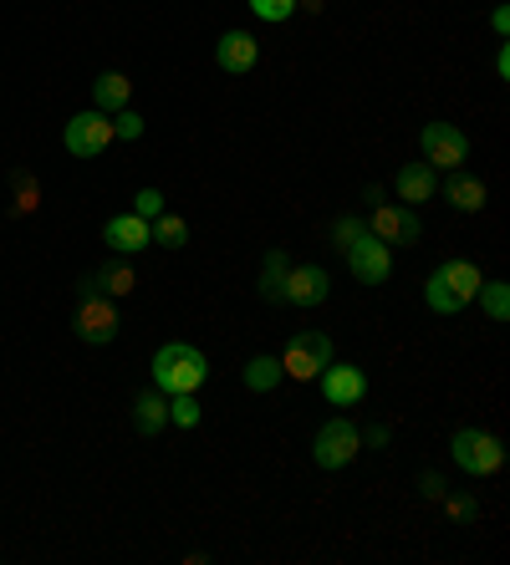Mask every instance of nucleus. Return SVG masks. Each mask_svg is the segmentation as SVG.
<instances>
[{"instance_id": "obj_1", "label": "nucleus", "mask_w": 510, "mask_h": 565, "mask_svg": "<svg viewBox=\"0 0 510 565\" xmlns=\"http://www.w3.org/2000/svg\"><path fill=\"white\" fill-rule=\"evenodd\" d=\"M204 377H209V362H204L200 347L169 342V347L153 351V387L158 393H200Z\"/></svg>"}, {"instance_id": "obj_2", "label": "nucleus", "mask_w": 510, "mask_h": 565, "mask_svg": "<svg viewBox=\"0 0 510 565\" xmlns=\"http://www.w3.org/2000/svg\"><path fill=\"white\" fill-rule=\"evenodd\" d=\"M72 326H77V336H82L87 347H107L113 336H118V306H113V296H102L92 281L77 285V311H72Z\"/></svg>"}, {"instance_id": "obj_3", "label": "nucleus", "mask_w": 510, "mask_h": 565, "mask_svg": "<svg viewBox=\"0 0 510 565\" xmlns=\"http://www.w3.org/2000/svg\"><path fill=\"white\" fill-rule=\"evenodd\" d=\"M449 453H455V464L464 468V474H475V479H490V474H500V464H506V444H500L490 428H459L455 438H449Z\"/></svg>"}, {"instance_id": "obj_4", "label": "nucleus", "mask_w": 510, "mask_h": 565, "mask_svg": "<svg viewBox=\"0 0 510 565\" xmlns=\"http://www.w3.org/2000/svg\"><path fill=\"white\" fill-rule=\"evenodd\" d=\"M357 449H362V428L347 423V418H327L322 428H317V438H311L317 468H347L357 459Z\"/></svg>"}, {"instance_id": "obj_5", "label": "nucleus", "mask_w": 510, "mask_h": 565, "mask_svg": "<svg viewBox=\"0 0 510 565\" xmlns=\"http://www.w3.org/2000/svg\"><path fill=\"white\" fill-rule=\"evenodd\" d=\"M332 362V336L327 332H296L281 351V372L296 383H317V372Z\"/></svg>"}, {"instance_id": "obj_6", "label": "nucleus", "mask_w": 510, "mask_h": 565, "mask_svg": "<svg viewBox=\"0 0 510 565\" xmlns=\"http://www.w3.org/2000/svg\"><path fill=\"white\" fill-rule=\"evenodd\" d=\"M62 143H67L72 158H102V153L113 149V117L98 113V107L92 113H77L62 128Z\"/></svg>"}, {"instance_id": "obj_7", "label": "nucleus", "mask_w": 510, "mask_h": 565, "mask_svg": "<svg viewBox=\"0 0 510 565\" xmlns=\"http://www.w3.org/2000/svg\"><path fill=\"white\" fill-rule=\"evenodd\" d=\"M342 255H347V270H353L362 285H383L393 275V245H383L373 230L357 234V240L342 249Z\"/></svg>"}, {"instance_id": "obj_8", "label": "nucleus", "mask_w": 510, "mask_h": 565, "mask_svg": "<svg viewBox=\"0 0 510 565\" xmlns=\"http://www.w3.org/2000/svg\"><path fill=\"white\" fill-rule=\"evenodd\" d=\"M419 149H424L429 168H449V174H455V168L470 158V138L459 133L455 123H429L424 133H419Z\"/></svg>"}, {"instance_id": "obj_9", "label": "nucleus", "mask_w": 510, "mask_h": 565, "mask_svg": "<svg viewBox=\"0 0 510 565\" xmlns=\"http://www.w3.org/2000/svg\"><path fill=\"white\" fill-rule=\"evenodd\" d=\"M317 383H322V398L332 408H357V402L368 398V377H362V367L353 362H327L317 372Z\"/></svg>"}, {"instance_id": "obj_10", "label": "nucleus", "mask_w": 510, "mask_h": 565, "mask_svg": "<svg viewBox=\"0 0 510 565\" xmlns=\"http://www.w3.org/2000/svg\"><path fill=\"white\" fill-rule=\"evenodd\" d=\"M368 230L383 240V245H419V219H413V209L408 204H373V215H368Z\"/></svg>"}, {"instance_id": "obj_11", "label": "nucleus", "mask_w": 510, "mask_h": 565, "mask_svg": "<svg viewBox=\"0 0 510 565\" xmlns=\"http://www.w3.org/2000/svg\"><path fill=\"white\" fill-rule=\"evenodd\" d=\"M327 296H332V281H327L322 266H291L286 270L281 300H291V306H322Z\"/></svg>"}, {"instance_id": "obj_12", "label": "nucleus", "mask_w": 510, "mask_h": 565, "mask_svg": "<svg viewBox=\"0 0 510 565\" xmlns=\"http://www.w3.org/2000/svg\"><path fill=\"white\" fill-rule=\"evenodd\" d=\"M215 62H220V72H230V77H245V72L260 62V41H255L251 31H225L220 41H215Z\"/></svg>"}, {"instance_id": "obj_13", "label": "nucleus", "mask_w": 510, "mask_h": 565, "mask_svg": "<svg viewBox=\"0 0 510 565\" xmlns=\"http://www.w3.org/2000/svg\"><path fill=\"white\" fill-rule=\"evenodd\" d=\"M102 240L113 245V255H138V249L153 245L149 219H138L133 209H128V215H113V219H107V224H102Z\"/></svg>"}, {"instance_id": "obj_14", "label": "nucleus", "mask_w": 510, "mask_h": 565, "mask_svg": "<svg viewBox=\"0 0 510 565\" xmlns=\"http://www.w3.org/2000/svg\"><path fill=\"white\" fill-rule=\"evenodd\" d=\"M434 194H439V168H429V164L398 168V200L404 204H429Z\"/></svg>"}, {"instance_id": "obj_15", "label": "nucleus", "mask_w": 510, "mask_h": 565, "mask_svg": "<svg viewBox=\"0 0 510 565\" xmlns=\"http://www.w3.org/2000/svg\"><path fill=\"white\" fill-rule=\"evenodd\" d=\"M169 423V398L158 393V387H149V393H138L133 398V428L143 433V438H153V433Z\"/></svg>"}, {"instance_id": "obj_16", "label": "nucleus", "mask_w": 510, "mask_h": 565, "mask_svg": "<svg viewBox=\"0 0 510 565\" xmlns=\"http://www.w3.org/2000/svg\"><path fill=\"white\" fill-rule=\"evenodd\" d=\"M128 98H133V82L123 77V72H102L98 82H92V102H98V113H123L128 107Z\"/></svg>"}, {"instance_id": "obj_17", "label": "nucleus", "mask_w": 510, "mask_h": 565, "mask_svg": "<svg viewBox=\"0 0 510 565\" xmlns=\"http://www.w3.org/2000/svg\"><path fill=\"white\" fill-rule=\"evenodd\" d=\"M444 200L455 204L459 215H480V209H485V183L455 168V174H449V183H444Z\"/></svg>"}, {"instance_id": "obj_18", "label": "nucleus", "mask_w": 510, "mask_h": 565, "mask_svg": "<svg viewBox=\"0 0 510 565\" xmlns=\"http://www.w3.org/2000/svg\"><path fill=\"white\" fill-rule=\"evenodd\" d=\"M434 275H439V281L449 285V291H455V296L464 300V306L475 300V291H480V266H470V260H444V266L434 270Z\"/></svg>"}, {"instance_id": "obj_19", "label": "nucleus", "mask_w": 510, "mask_h": 565, "mask_svg": "<svg viewBox=\"0 0 510 565\" xmlns=\"http://www.w3.org/2000/svg\"><path fill=\"white\" fill-rule=\"evenodd\" d=\"M92 285H98L102 296H113V300H118V296H128V291L138 285V270L128 266V260H107V266H102L98 275H92Z\"/></svg>"}, {"instance_id": "obj_20", "label": "nucleus", "mask_w": 510, "mask_h": 565, "mask_svg": "<svg viewBox=\"0 0 510 565\" xmlns=\"http://www.w3.org/2000/svg\"><path fill=\"white\" fill-rule=\"evenodd\" d=\"M240 377H245V387H251V393H271V387L286 377V372H281V357H251Z\"/></svg>"}, {"instance_id": "obj_21", "label": "nucleus", "mask_w": 510, "mask_h": 565, "mask_svg": "<svg viewBox=\"0 0 510 565\" xmlns=\"http://www.w3.org/2000/svg\"><path fill=\"white\" fill-rule=\"evenodd\" d=\"M149 234H153V245H164V249H184V245H189V224H184L179 215H169V209L153 219Z\"/></svg>"}, {"instance_id": "obj_22", "label": "nucleus", "mask_w": 510, "mask_h": 565, "mask_svg": "<svg viewBox=\"0 0 510 565\" xmlns=\"http://www.w3.org/2000/svg\"><path fill=\"white\" fill-rule=\"evenodd\" d=\"M286 270H291V260L281 255V249H271V255H266V266H260V300H281Z\"/></svg>"}, {"instance_id": "obj_23", "label": "nucleus", "mask_w": 510, "mask_h": 565, "mask_svg": "<svg viewBox=\"0 0 510 565\" xmlns=\"http://www.w3.org/2000/svg\"><path fill=\"white\" fill-rule=\"evenodd\" d=\"M475 296L485 300V317H490V321H506L510 317V285L506 281H480Z\"/></svg>"}, {"instance_id": "obj_24", "label": "nucleus", "mask_w": 510, "mask_h": 565, "mask_svg": "<svg viewBox=\"0 0 510 565\" xmlns=\"http://www.w3.org/2000/svg\"><path fill=\"white\" fill-rule=\"evenodd\" d=\"M424 300H429V311H439V317H455V311H464V300H459L455 291H449V285L439 281V275H429Z\"/></svg>"}, {"instance_id": "obj_25", "label": "nucleus", "mask_w": 510, "mask_h": 565, "mask_svg": "<svg viewBox=\"0 0 510 565\" xmlns=\"http://www.w3.org/2000/svg\"><path fill=\"white\" fill-rule=\"evenodd\" d=\"M200 398L194 393H169V423H179V428H194L200 423Z\"/></svg>"}, {"instance_id": "obj_26", "label": "nucleus", "mask_w": 510, "mask_h": 565, "mask_svg": "<svg viewBox=\"0 0 510 565\" xmlns=\"http://www.w3.org/2000/svg\"><path fill=\"white\" fill-rule=\"evenodd\" d=\"M16 215H36L41 209V189H36V179H26V174H16V204H11Z\"/></svg>"}, {"instance_id": "obj_27", "label": "nucleus", "mask_w": 510, "mask_h": 565, "mask_svg": "<svg viewBox=\"0 0 510 565\" xmlns=\"http://www.w3.org/2000/svg\"><path fill=\"white\" fill-rule=\"evenodd\" d=\"M133 215L153 224V219L164 215V194H158V189H138V194H133Z\"/></svg>"}, {"instance_id": "obj_28", "label": "nucleus", "mask_w": 510, "mask_h": 565, "mask_svg": "<svg viewBox=\"0 0 510 565\" xmlns=\"http://www.w3.org/2000/svg\"><path fill=\"white\" fill-rule=\"evenodd\" d=\"M251 11L260 21H291L296 16V0H251Z\"/></svg>"}, {"instance_id": "obj_29", "label": "nucleus", "mask_w": 510, "mask_h": 565, "mask_svg": "<svg viewBox=\"0 0 510 565\" xmlns=\"http://www.w3.org/2000/svg\"><path fill=\"white\" fill-rule=\"evenodd\" d=\"M113 138H128V143H133V138H143V117L128 113V107H123V113H113Z\"/></svg>"}, {"instance_id": "obj_30", "label": "nucleus", "mask_w": 510, "mask_h": 565, "mask_svg": "<svg viewBox=\"0 0 510 565\" xmlns=\"http://www.w3.org/2000/svg\"><path fill=\"white\" fill-rule=\"evenodd\" d=\"M332 234H337V249H347L357 240V234H368V219H353V215H342L337 224H332Z\"/></svg>"}, {"instance_id": "obj_31", "label": "nucleus", "mask_w": 510, "mask_h": 565, "mask_svg": "<svg viewBox=\"0 0 510 565\" xmlns=\"http://www.w3.org/2000/svg\"><path fill=\"white\" fill-rule=\"evenodd\" d=\"M449 515H455V519H475V499H470V495H449Z\"/></svg>"}, {"instance_id": "obj_32", "label": "nucleus", "mask_w": 510, "mask_h": 565, "mask_svg": "<svg viewBox=\"0 0 510 565\" xmlns=\"http://www.w3.org/2000/svg\"><path fill=\"white\" fill-rule=\"evenodd\" d=\"M419 489H424V499H444V479H439V474H424Z\"/></svg>"}, {"instance_id": "obj_33", "label": "nucleus", "mask_w": 510, "mask_h": 565, "mask_svg": "<svg viewBox=\"0 0 510 565\" xmlns=\"http://www.w3.org/2000/svg\"><path fill=\"white\" fill-rule=\"evenodd\" d=\"M490 26H495V36H506V31H510V11H506V5H495Z\"/></svg>"}, {"instance_id": "obj_34", "label": "nucleus", "mask_w": 510, "mask_h": 565, "mask_svg": "<svg viewBox=\"0 0 510 565\" xmlns=\"http://www.w3.org/2000/svg\"><path fill=\"white\" fill-rule=\"evenodd\" d=\"M322 5H327V0H296V11H311V16H317Z\"/></svg>"}]
</instances>
